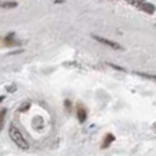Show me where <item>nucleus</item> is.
Wrapping results in <instances>:
<instances>
[{"instance_id": "1", "label": "nucleus", "mask_w": 156, "mask_h": 156, "mask_svg": "<svg viewBox=\"0 0 156 156\" xmlns=\"http://www.w3.org/2000/svg\"><path fill=\"white\" fill-rule=\"evenodd\" d=\"M8 136H10V138L12 140V143L15 144L18 148L23 149V151L29 149V143L26 141V138L23 137L22 132L15 126V125H10V129H8Z\"/></svg>"}, {"instance_id": "2", "label": "nucleus", "mask_w": 156, "mask_h": 156, "mask_svg": "<svg viewBox=\"0 0 156 156\" xmlns=\"http://www.w3.org/2000/svg\"><path fill=\"white\" fill-rule=\"evenodd\" d=\"M92 37H93L96 41H99V43L104 44V45L110 47V48H112V49H122V45H121V44L115 43V41L107 40V38H104V37H100V36H97V34H92Z\"/></svg>"}, {"instance_id": "3", "label": "nucleus", "mask_w": 156, "mask_h": 156, "mask_svg": "<svg viewBox=\"0 0 156 156\" xmlns=\"http://www.w3.org/2000/svg\"><path fill=\"white\" fill-rule=\"evenodd\" d=\"M138 8H141V10L144 11V12H147V14H149V15H152V14H155V11H156V7L152 3H148V2H144L143 4L140 5Z\"/></svg>"}, {"instance_id": "4", "label": "nucleus", "mask_w": 156, "mask_h": 156, "mask_svg": "<svg viewBox=\"0 0 156 156\" xmlns=\"http://www.w3.org/2000/svg\"><path fill=\"white\" fill-rule=\"evenodd\" d=\"M77 115H78V121L81 122V123H83V122L86 121V111L83 110L82 107H78V111H77Z\"/></svg>"}, {"instance_id": "5", "label": "nucleus", "mask_w": 156, "mask_h": 156, "mask_svg": "<svg viewBox=\"0 0 156 156\" xmlns=\"http://www.w3.org/2000/svg\"><path fill=\"white\" fill-rule=\"evenodd\" d=\"M16 5V2H0V8H15Z\"/></svg>"}, {"instance_id": "6", "label": "nucleus", "mask_w": 156, "mask_h": 156, "mask_svg": "<svg viewBox=\"0 0 156 156\" xmlns=\"http://www.w3.org/2000/svg\"><path fill=\"white\" fill-rule=\"evenodd\" d=\"M136 76H140L143 78H148V80H156V74H148V73H141V71H134Z\"/></svg>"}, {"instance_id": "7", "label": "nucleus", "mask_w": 156, "mask_h": 156, "mask_svg": "<svg viewBox=\"0 0 156 156\" xmlns=\"http://www.w3.org/2000/svg\"><path fill=\"white\" fill-rule=\"evenodd\" d=\"M144 2H145V0H126L127 4L133 5V7H140V5L143 4Z\"/></svg>"}, {"instance_id": "8", "label": "nucleus", "mask_w": 156, "mask_h": 156, "mask_svg": "<svg viewBox=\"0 0 156 156\" xmlns=\"http://www.w3.org/2000/svg\"><path fill=\"white\" fill-rule=\"evenodd\" d=\"M112 141H114V136L110 133V134H107V138H105L104 143H103V148H107V147L110 145V144L112 143Z\"/></svg>"}, {"instance_id": "9", "label": "nucleus", "mask_w": 156, "mask_h": 156, "mask_svg": "<svg viewBox=\"0 0 156 156\" xmlns=\"http://www.w3.org/2000/svg\"><path fill=\"white\" fill-rule=\"evenodd\" d=\"M5 114H7V110H5V108L0 111V132H2L3 126H4V116H5Z\"/></svg>"}, {"instance_id": "10", "label": "nucleus", "mask_w": 156, "mask_h": 156, "mask_svg": "<svg viewBox=\"0 0 156 156\" xmlns=\"http://www.w3.org/2000/svg\"><path fill=\"white\" fill-rule=\"evenodd\" d=\"M108 66H110V67H112L114 70H118V71H122V73H126V69L121 67V66H116V65H114V63H108Z\"/></svg>"}, {"instance_id": "11", "label": "nucleus", "mask_w": 156, "mask_h": 156, "mask_svg": "<svg viewBox=\"0 0 156 156\" xmlns=\"http://www.w3.org/2000/svg\"><path fill=\"white\" fill-rule=\"evenodd\" d=\"M29 108H30V103H23V104L19 107V111H21V112H23V111L29 110Z\"/></svg>"}, {"instance_id": "12", "label": "nucleus", "mask_w": 156, "mask_h": 156, "mask_svg": "<svg viewBox=\"0 0 156 156\" xmlns=\"http://www.w3.org/2000/svg\"><path fill=\"white\" fill-rule=\"evenodd\" d=\"M5 89H7V92L12 93V92H15V90H16V85H15V83H11V85L5 86Z\"/></svg>"}, {"instance_id": "13", "label": "nucleus", "mask_w": 156, "mask_h": 156, "mask_svg": "<svg viewBox=\"0 0 156 156\" xmlns=\"http://www.w3.org/2000/svg\"><path fill=\"white\" fill-rule=\"evenodd\" d=\"M65 104H66V108H67V110H70V101H69V100H66Z\"/></svg>"}, {"instance_id": "14", "label": "nucleus", "mask_w": 156, "mask_h": 156, "mask_svg": "<svg viewBox=\"0 0 156 156\" xmlns=\"http://www.w3.org/2000/svg\"><path fill=\"white\" fill-rule=\"evenodd\" d=\"M3 100H4V96H0V103H2Z\"/></svg>"}]
</instances>
